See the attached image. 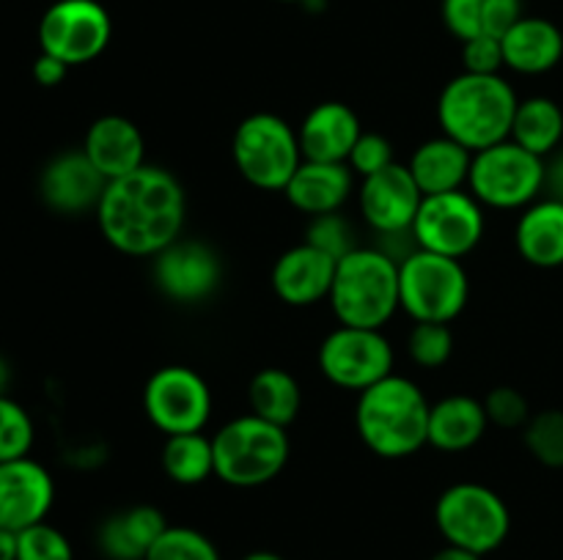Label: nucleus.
Masks as SVG:
<instances>
[{"mask_svg": "<svg viewBox=\"0 0 563 560\" xmlns=\"http://www.w3.org/2000/svg\"><path fill=\"white\" fill-rule=\"evenodd\" d=\"M93 214L102 236L115 250L154 258L181 236L187 198L170 170L146 163L121 179L108 181Z\"/></svg>", "mask_w": 563, "mask_h": 560, "instance_id": "obj_1", "label": "nucleus"}, {"mask_svg": "<svg viewBox=\"0 0 563 560\" xmlns=\"http://www.w3.org/2000/svg\"><path fill=\"white\" fill-rule=\"evenodd\" d=\"M429 410L432 404L412 379L390 373L357 395L355 428L372 453L405 459L427 445Z\"/></svg>", "mask_w": 563, "mask_h": 560, "instance_id": "obj_2", "label": "nucleus"}, {"mask_svg": "<svg viewBox=\"0 0 563 560\" xmlns=\"http://www.w3.org/2000/svg\"><path fill=\"white\" fill-rule=\"evenodd\" d=\"M517 104L520 97L504 75L462 71L440 91V130L476 154L495 143L509 141Z\"/></svg>", "mask_w": 563, "mask_h": 560, "instance_id": "obj_3", "label": "nucleus"}, {"mask_svg": "<svg viewBox=\"0 0 563 560\" xmlns=\"http://www.w3.org/2000/svg\"><path fill=\"white\" fill-rule=\"evenodd\" d=\"M330 307L346 327L383 329L399 311V264L379 247H357L335 264Z\"/></svg>", "mask_w": 563, "mask_h": 560, "instance_id": "obj_4", "label": "nucleus"}, {"mask_svg": "<svg viewBox=\"0 0 563 560\" xmlns=\"http://www.w3.org/2000/svg\"><path fill=\"white\" fill-rule=\"evenodd\" d=\"M212 445L214 475L236 489H256L278 478L291 453L286 428L253 412L220 426Z\"/></svg>", "mask_w": 563, "mask_h": 560, "instance_id": "obj_5", "label": "nucleus"}, {"mask_svg": "<svg viewBox=\"0 0 563 560\" xmlns=\"http://www.w3.org/2000/svg\"><path fill=\"white\" fill-rule=\"evenodd\" d=\"M231 157L247 184L284 192L302 165L297 130L275 113H253L240 121L231 141Z\"/></svg>", "mask_w": 563, "mask_h": 560, "instance_id": "obj_6", "label": "nucleus"}, {"mask_svg": "<svg viewBox=\"0 0 563 560\" xmlns=\"http://www.w3.org/2000/svg\"><path fill=\"white\" fill-rule=\"evenodd\" d=\"M434 522L445 544L476 555H489L509 538L511 514L495 489L476 481H462L445 489L434 505Z\"/></svg>", "mask_w": 563, "mask_h": 560, "instance_id": "obj_7", "label": "nucleus"}, {"mask_svg": "<svg viewBox=\"0 0 563 560\" xmlns=\"http://www.w3.org/2000/svg\"><path fill=\"white\" fill-rule=\"evenodd\" d=\"M471 280L460 258L418 247L399 264V305L412 322L451 324L467 305Z\"/></svg>", "mask_w": 563, "mask_h": 560, "instance_id": "obj_8", "label": "nucleus"}, {"mask_svg": "<svg viewBox=\"0 0 563 560\" xmlns=\"http://www.w3.org/2000/svg\"><path fill=\"white\" fill-rule=\"evenodd\" d=\"M548 159L515 141L495 143L473 154L467 190L484 209H526L544 192Z\"/></svg>", "mask_w": 563, "mask_h": 560, "instance_id": "obj_9", "label": "nucleus"}, {"mask_svg": "<svg viewBox=\"0 0 563 560\" xmlns=\"http://www.w3.org/2000/svg\"><path fill=\"white\" fill-rule=\"evenodd\" d=\"M113 36V20L99 0H55L38 22V47L66 66L99 58Z\"/></svg>", "mask_w": 563, "mask_h": 560, "instance_id": "obj_10", "label": "nucleus"}, {"mask_svg": "<svg viewBox=\"0 0 563 560\" xmlns=\"http://www.w3.org/2000/svg\"><path fill=\"white\" fill-rule=\"evenodd\" d=\"M317 362L324 379H330L335 388L363 393L379 379L394 373V346L385 338L383 329L339 324L319 344Z\"/></svg>", "mask_w": 563, "mask_h": 560, "instance_id": "obj_11", "label": "nucleus"}, {"mask_svg": "<svg viewBox=\"0 0 563 560\" xmlns=\"http://www.w3.org/2000/svg\"><path fill=\"white\" fill-rule=\"evenodd\" d=\"M143 412L165 437L203 432L212 415V390L196 368L163 366L143 388Z\"/></svg>", "mask_w": 563, "mask_h": 560, "instance_id": "obj_12", "label": "nucleus"}, {"mask_svg": "<svg viewBox=\"0 0 563 560\" xmlns=\"http://www.w3.org/2000/svg\"><path fill=\"white\" fill-rule=\"evenodd\" d=\"M484 228H487V220L476 195L471 190H454L423 195L416 223H412V236L421 250L465 258L478 247Z\"/></svg>", "mask_w": 563, "mask_h": 560, "instance_id": "obj_13", "label": "nucleus"}, {"mask_svg": "<svg viewBox=\"0 0 563 560\" xmlns=\"http://www.w3.org/2000/svg\"><path fill=\"white\" fill-rule=\"evenodd\" d=\"M154 283L168 300L196 305L209 300L223 280V261L218 253L198 239H176L154 256Z\"/></svg>", "mask_w": 563, "mask_h": 560, "instance_id": "obj_14", "label": "nucleus"}, {"mask_svg": "<svg viewBox=\"0 0 563 560\" xmlns=\"http://www.w3.org/2000/svg\"><path fill=\"white\" fill-rule=\"evenodd\" d=\"M55 503V481L31 456L0 461V527L22 533L47 522Z\"/></svg>", "mask_w": 563, "mask_h": 560, "instance_id": "obj_15", "label": "nucleus"}, {"mask_svg": "<svg viewBox=\"0 0 563 560\" xmlns=\"http://www.w3.org/2000/svg\"><path fill=\"white\" fill-rule=\"evenodd\" d=\"M421 201V187L412 179L410 168L401 163H394L390 168L361 179V190H357V206L374 234L410 231Z\"/></svg>", "mask_w": 563, "mask_h": 560, "instance_id": "obj_16", "label": "nucleus"}, {"mask_svg": "<svg viewBox=\"0 0 563 560\" xmlns=\"http://www.w3.org/2000/svg\"><path fill=\"white\" fill-rule=\"evenodd\" d=\"M104 187L108 179L99 173L82 148H71L49 159L38 179L42 201L58 214L97 212Z\"/></svg>", "mask_w": 563, "mask_h": 560, "instance_id": "obj_17", "label": "nucleus"}, {"mask_svg": "<svg viewBox=\"0 0 563 560\" xmlns=\"http://www.w3.org/2000/svg\"><path fill=\"white\" fill-rule=\"evenodd\" d=\"M335 258L328 253L317 250L308 242L289 247L280 253L278 261L273 264V283L275 296L291 307H308L328 300L335 278Z\"/></svg>", "mask_w": 563, "mask_h": 560, "instance_id": "obj_18", "label": "nucleus"}, {"mask_svg": "<svg viewBox=\"0 0 563 560\" xmlns=\"http://www.w3.org/2000/svg\"><path fill=\"white\" fill-rule=\"evenodd\" d=\"M363 135L361 119L344 102H319L302 119L297 137H300L302 159L313 163H346Z\"/></svg>", "mask_w": 563, "mask_h": 560, "instance_id": "obj_19", "label": "nucleus"}, {"mask_svg": "<svg viewBox=\"0 0 563 560\" xmlns=\"http://www.w3.org/2000/svg\"><path fill=\"white\" fill-rule=\"evenodd\" d=\"M82 152L108 181L121 179L146 165L143 132L126 115L110 113L93 121L82 141Z\"/></svg>", "mask_w": 563, "mask_h": 560, "instance_id": "obj_20", "label": "nucleus"}, {"mask_svg": "<svg viewBox=\"0 0 563 560\" xmlns=\"http://www.w3.org/2000/svg\"><path fill=\"white\" fill-rule=\"evenodd\" d=\"M355 190V173L346 163H313L302 159L297 173L286 184L284 195L297 212L317 217V214L341 212Z\"/></svg>", "mask_w": 563, "mask_h": 560, "instance_id": "obj_21", "label": "nucleus"}, {"mask_svg": "<svg viewBox=\"0 0 563 560\" xmlns=\"http://www.w3.org/2000/svg\"><path fill=\"white\" fill-rule=\"evenodd\" d=\"M506 69L517 75H548L563 58V33L555 22L544 16L522 14L509 31L500 36Z\"/></svg>", "mask_w": 563, "mask_h": 560, "instance_id": "obj_22", "label": "nucleus"}, {"mask_svg": "<svg viewBox=\"0 0 563 560\" xmlns=\"http://www.w3.org/2000/svg\"><path fill=\"white\" fill-rule=\"evenodd\" d=\"M168 527L159 508L132 505L99 525L97 547L108 560H146L148 549L159 541Z\"/></svg>", "mask_w": 563, "mask_h": 560, "instance_id": "obj_23", "label": "nucleus"}, {"mask_svg": "<svg viewBox=\"0 0 563 560\" xmlns=\"http://www.w3.org/2000/svg\"><path fill=\"white\" fill-rule=\"evenodd\" d=\"M473 152L456 143L454 137L440 135L429 137L412 152L410 168L412 179L421 187L423 195H440V192L465 190L471 179Z\"/></svg>", "mask_w": 563, "mask_h": 560, "instance_id": "obj_24", "label": "nucleus"}, {"mask_svg": "<svg viewBox=\"0 0 563 560\" xmlns=\"http://www.w3.org/2000/svg\"><path fill=\"white\" fill-rule=\"evenodd\" d=\"M487 426L489 417L482 399L467 393L445 395L429 410L427 445L443 450V453H462L482 443Z\"/></svg>", "mask_w": 563, "mask_h": 560, "instance_id": "obj_25", "label": "nucleus"}, {"mask_svg": "<svg viewBox=\"0 0 563 560\" xmlns=\"http://www.w3.org/2000/svg\"><path fill=\"white\" fill-rule=\"evenodd\" d=\"M515 245L531 267H563V201L548 195L522 209L515 228Z\"/></svg>", "mask_w": 563, "mask_h": 560, "instance_id": "obj_26", "label": "nucleus"}, {"mask_svg": "<svg viewBox=\"0 0 563 560\" xmlns=\"http://www.w3.org/2000/svg\"><path fill=\"white\" fill-rule=\"evenodd\" d=\"M522 16V0H443V22L460 42L500 38Z\"/></svg>", "mask_w": 563, "mask_h": 560, "instance_id": "obj_27", "label": "nucleus"}, {"mask_svg": "<svg viewBox=\"0 0 563 560\" xmlns=\"http://www.w3.org/2000/svg\"><path fill=\"white\" fill-rule=\"evenodd\" d=\"M517 146L528 148L537 157H553L563 143V110L550 97H528L517 104L511 135Z\"/></svg>", "mask_w": 563, "mask_h": 560, "instance_id": "obj_28", "label": "nucleus"}, {"mask_svg": "<svg viewBox=\"0 0 563 560\" xmlns=\"http://www.w3.org/2000/svg\"><path fill=\"white\" fill-rule=\"evenodd\" d=\"M247 401L253 415L286 428L300 415L302 390L300 382L284 368H262L247 384Z\"/></svg>", "mask_w": 563, "mask_h": 560, "instance_id": "obj_29", "label": "nucleus"}, {"mask_svg": "<svg viewBox=\"0 0 563 560\" xmlns=\"http://www.w3.org/2000/svg\"><path fill=\"white\" fill-rule=\"evenodd\" d=\"M163 470L165 475L181 486H198L214 475V445L212 437L203 432L170 434L163 445Z\"/></svg>", "mask_w": 563, "mask_h": 560, "instance_id": "obj_30", "label": "nucleus"}, {"mask_svg": "<svg viewBox=\"0 0 563 560\" xmlns=\"http://www.w3.org/2000/svg\"><path fill=\"white\" fill-rule=\"evenodd\" d=\"M526 448L544 467H563V410H544L526 423Z\"/></svg>", "mask_w": 563, "mask_h": 560, "instance_id": "obj_31", "label": "nucleus"}, {"mask_svg": "<svg viewBox=\"0 0 563 560\" xmlns=\"http://www.w3.org/2000/svg\"><path fill=\"white\" fill-rule=\"evenodd\" d=\"M146 560H220L218 547L196 527L170 525L148 549Z\"/></svg>", "mask_w": 563, "mask_h": 560, "instance_id": "obj_32", "label": "nucleus"}, {"mask_svg": "<svg viewBox=\"0 0 563 560\" xmlns=\"http://www.w3.org/2000/svg\"><path fill=\"white\" fill-rule=\"evenodd\" d=\"M33 437L36 428L25 406L11 395H0V461H14L31 453Z\"/></svg>", "mask_w": 563, "mask_h": 560, "instance_id": "obj_33", "label": "nucleus"}, {"mask_svg": "<svg viewBox=\"0 0 563 560\" xmlns=\"http://www.w3.org/2000/svg\"><path fill=\"white\" fill-rule=\"evenodd\" d=\"M407 351L421 368H443L454 355V333L449 324L416 322L407 338Z\"/></svg>", "mask_w": 563, "mask_h": 560, "instance_id": "obj_34", "label": "nucleus"}, {"mask_svg": "<svg viewBox=\"0 0 563 560\" xmlns=\"http://www.w3.org/2000/svg\"><path fill=\"white\" fill-rule=\"evenodd\" d=\"M306 242L317 247V250L333 256L335 261H341V258L350 256L352 250L361 247L355 239V225H352L341 212L317 214V217H311L306 231Z\"/></svg>", "mask_w": 563, "mask_h": 560, "instance_id": "obj_35", "label": "nucleus"}, {"mask_svg": "<svg viewBox=\"0 0 563 560\" xmlns=\"http://www.w3.org/2000/svg\"><path fill=\"white\" fill-rule=\"evenodd\" d=\"M16 560H75L69 538L49 522L16 533Z\"/></svg>", "mask_w": 563, "mask_h": 560, "instance_id": "obj_36", "label": "nucleus"}, {"mask_svg": "<svg viewBox=\"0 0 563 560\" xmlns=\"http://www.w3.org/2000/svg\"><path fill=\"white\" fill-rule=\"evenodd\" d=\"M394 163V143L379 135V132H363L357 137L355 148H352L350 159H346V165H350L357 179H368V176L390 168Z\"/></svg>", "mask_w": 563, "mask_h": 560, "instance_id": "obj_37", "label": "nucleus"}, {"mask_svg": "<svg viewBox=\"0 0 563 560\" xmlns=\"http://www.w3.org/2000/svg\"><path fill=\"white\" fill-rule=\"evenodd\" d=\"M484 410H487L489 423L500 428H520L531 421L528 399L517 388H509V384L489 390L487 399H484Z\"/></svg>", "mask_w": 563, "mask_h": 560, "instance_id": "obj_38", "label": "nucleus"}, {"mask_svg": "<svg viewBox=\"0 0 563 560\" xmlns=\"http://www.w3.org/2000/svg\"><path fill=\"white\" fill-rule=\"evenodd\" d=\"M462 66L471 75H500V69H506L500 38L482 36L462 42Z\"/></svg>", "mask_w": 563, "mask_h": 560, "instance_id": "obj_39", "label": "nucleus"}, {"mask_svg": "<svg viewBox=\"0 0 563 560\" xmlns=\"http://www.w3.org/2000/svg\"><path fill=\"white\" fill-rule=\"evenodd\" d=\"M31 75L42 88H55L66 80V75H69V66H66L64 60L55 58V55L38 53V58L33 60V66H31Z\"/></svg>", "mask_w": 563, "mask_h": 560, "instance_id": "obj_40", "label": "nucleus"}, {"mask_svg": "<svg viewBox=\"0 0 563 560\" xmlns=\"http://www.w3.org/2000/svg\"><path fill=\"white\" fill-rule=\"evenodd\" d=\"M544 190L550 192V198H559L563 201V148L550 157L548 163V184H544Z\"/></svg>", "mask_w": 563, "mask_h": 560, "instance_id": "obj_41", "label": "nucleus"}, {"mask_svg": "<svg viewBox=\"0 0 563 560\" xmlns=\"http://www.w3.org/2000/svg\"><path fill=\"white\" fill-rule=\"evenodd\" d=\"M429 560H484V558L476 552H467V549L462 547H454V544H445V547L438 549Z\"/></svg>", "mask_w": 563, "mask_h": 560, "instance_id": "obj_42", "label": "nucleus"}, {"mask_svg": "<svg viewBox=\"0 0 563 560\" xmlns=\"http://www.w3.org/2000/svg\"><path fill=\"white\" fill-rule=\"evenodd\" d=\"M0 560H16V533L0 527Z\"/></svg>", "mask_w": 563, "mask_h": 560, "instance_id": "obj_43", "label": "nucleus"}, {"mask_svg": "<svg viewBox=\"0 0 563 560\" xmlns=\"http://www.w3.org/2000/svg\"><path fill=\"white\" fill-rule=\"evenodd\" d=\"M9 384H11V368L9 362L0 357V395H9Z\"/></svg>", "mask_w": 563, "mask_h": 560, "instance_id": "obj_44", "label": "nucleus"}, {"mask_svg": "<svg viewBox=\"0 0 563 560\" xmlns=\"http://www.w3.org/2000/svg\"><path fill=\"white\" fill-rule=\"evenodd\" d=\"M242 560H286V558L278 552H269V549H256V552H247Z\"/></svg>", "mask_w": 563, "mask_h": 560, "instance_id": "obj_45", "label": "nucleus"}, {"mask_svg": "<svg viewBox=\"0 0 563 560\" xmlns=\"http://www.w3.org/2000/svg\"><path fill=\"white\" fill-rule=\"evenodd\" d=\"M280 3H306V0H280Z\"/></svg>", "mask_w": 563, "mask_h": 560, "instance_id": "obj_46", "label": "nucleus"}]
</instances>
